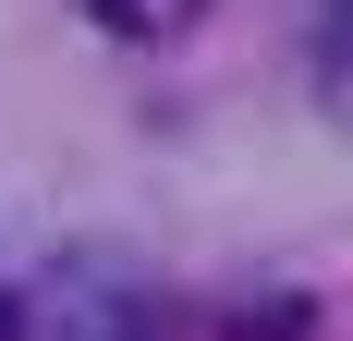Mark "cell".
Returning a JSON list of instances; mask_svg holds the SVG:
<instances>
[{"mask_svg": "<svg viewBox=\"0 0 353 341\" xmlns=\"http://www.w3.org/2000/svg\"><path fill=\"white\" fill-rule=\"evenodd\" d=\"M49 341H159V280L122 256H61L49 280Z\"/></svg>", "mask_w": 353, "mask_h": 341, "instance_id": "6da1fadb", "label": "cell"}, {"mask_svg": "<svg viewBox=\"0 0 353 341\" xmlns=\"http://www.w3.org/2000/svg\"><path fill=\"white\" fill-rule=\"evenodd\" d=\"M305 61H317V110H329V122H353V0H317Z\"/></svg>", "mask_w": 353, "mask_h": 341, "instance_id": "7a4b0ae2", "label": "cell"}, {"mask_svg": "<svg viewBox=\"0 0 353 341\" xmlns=\"http://www.w3.org/2000/svg\"><path fill=\"white\" fill-rule=\"evenodd\" d=\"M0 341H37V305H25V293H0Z\"/></svg>", "mask_w": 353, "mask_h": 341, "instance_id": "3957f363", "label": "cell"}]
</instances>
